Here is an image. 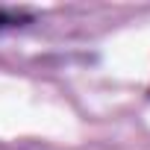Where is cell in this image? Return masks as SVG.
I'll use <instances>...</instances> for the list:
<instances>
[{"instance_id":"cell-1","label":"cell","mask_w":150,"mask_h":150,"mask_svg":"<svg viewBox=\"0 0 150 150\" xmlns=\"http://www.w3.org/2000/svg\"><path fill=\"white\" fill-rule=\"evenodd\" d=\"M33 21L30 9H12V6H0V33L12 30V27H24Z\"/></svg>"}]
</instances>
